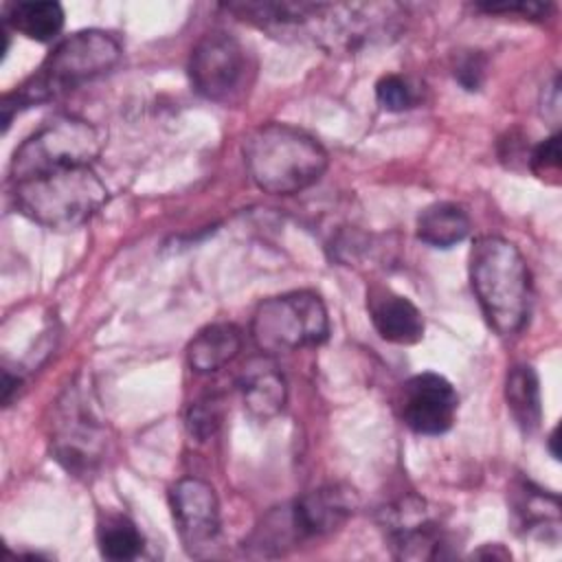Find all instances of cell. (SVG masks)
<instances>
[{
  "label": "cell",
  "mask_w": 562,
  "mask_h": 562,
  "mask_svg": "<svg viewBox=\"0 0 562 562\" xmlns=\"http://www.w3.org/2000/svg\"><path fill=\"white\" fill-rule=\"evenodd\" d=\"M121 57V44L114 35L88 29L61 40L42 66L13 92L2 99V123L9 127L18 110L53 101L101 75Z\"/></svg>",
  "instance_id": "6da1fadb"
},
{
  "label": "cell",
  "mask_w": 562,
  "mask_h": 562,
  "mask_svg": "<svg viewBox=\"0 0 562 562\" xmlns=\"http://www.w3.org/2000/svg\"><path fill=\"white\" fill-rule=\"evenodd\" d=\"M470 283L498 336L522 329L531 305V277L516 244L498 235L479 237L470 250Z\"/></svg>",
  "instance_id": "7a4b0ae2"
},
{
  "label": "cell",
  "mask_w": 562,
  "mask_h": 562,
  "mask_svg": "<svg viewBox=\"0 0 562 562\" xmlns=\"http://www.w3.org/2000/svg\"><path fill=\"white\" fill-rule=\"evenodd\" d=\"M327 162V151L314 136L285 123L259 125L244 138L248 176L272 195H292L312 187Z\"/></svg>",
  "instance_id": "3957f363"
},
{
  "label": "cell",
  "mask_w": 562,
  "mask_h": 562,
  "mask_svg": "<svg viewBox=\"0 0 562 562\" xmlns=\"http://www.w3.org/2000/svg\"><path fill=\"white\" fill-rule=\"evenodd\" d=\"M11 187L15 206L33 222L55 231L81 226L108 200V189L90 165L53 169Z\"/></svg>",
  "instance_id": "277c9868"
},
{
  "label": "cell",
  "mask_w": 562,
  "mask_h": 562,
  "mask_svg": "<svg viewBox=\"0 0 562 562\" xmlns=\"http://www.w3.org/2000/svg\"><path fill=\"white\" fill-rule=\"evenodd\" d=\"M250 334L255 345L266 356L321 345L329 334L325 303L316 292L310 290L270 296L257 305Z\"/></svg>",
  "instance_id": "5b68a950"
},
{
  "label": "cell",
  "mask_w": 562,
  "mask_h": 562,
  "mask_svg": "<svg viewBox=\"0 0 562 562\" xmlns=\"http://www.w3.org/2000/svg\"><path fill=\"white\" fill-rule=\"evenodd\" d=\"M101 154L99 130L70 114H59L35 130L13 154L11 184L64 167H86Z\"/></svg>",
  "instance_id": "8992f818"
},
{
  "label": "cell",
  "mask_w": 562,
  "mask_h": 562,
  "mask_svg": "<svg viewBox=\"0 0 562 562\" xmlns=\"http://www.w3.org/2000/svg\"><path fill=\"white\" fill-rule=\"evenodd\" d=\"M250 59L237 37L224 31L198 40L189 57V79L209 101L235 103L250 83Z\"/></svg>",
  "instance_id": "52a82bcc"
},
{
  "label": "cell",
  "mask_w": 562,
  "mask_h": 562,
  "mask_svg": "<svg viewBox=\"0 0 562 562\" xmlns=\"http://www.w3.org/2000/svg\"><path fill=\"white\" fill-rule=\"evenodd\" d=\"M105 446L103 426L86 406L79 389H68L57 408L53 454L72 474H90L101 461Z\"/></svg>",
  "instance_id": "ba28073f"
},
{
  "label": "cell",
  "mask_w": 562,
  "mask_h": 562,
  "mask_svg": "<svg viewBox=\"0 0 562 562\" xmlns=\"http://www.w3.org/2000/svg\"><path fill=\"white\" fill-rule=\"evenodd\" d=\"M397 4H321L314 20L329 48L353 50L367 42L397 33Z\"/></svg>",
  "instance_id": "9c48e42d"
},
{
  "label": "cell",
  "mask_w": 562,
  "mask_h": 562,
  "mask_svg": "<svg viewBox=\"0 0 562 562\" xmlns=\"http://www.w3.org/2000/svg\"><path fill=\"white\" fill-rule=\"evenodd\" d=\"M173 522L184 549L204 555L220 533V503L215 490L195 476L180 479L169 492Z\"/></svg>",
  "instance_id": "30bf717a"
},
{
  "label": "cell",
  "mask_w": 562,
  "mask_h": 562,
  "mask_svg": "<svg viewBox=\"0 0 562 562\" xmlns=\"http://www.w3.org/2000/svg\"><path fill=\"white\" fill-rule=\"evenodd\" d=\"M457 411L459 395L454 386L439 373H417L402 389V422L419 435H441L450 430Z\"/></svg>",
  "instance_id": "8fae6325"
},
{
  "label": "cell",
  "mask_w": 562,
  "mask_h": 562,
  "mask_svg": "<svg viewBox=\"0 0 562 562\" xmlns=\"http://www.w3.org/2000/svg\"><path fill=\"white\" fill-rule=\"evenodd\" d=\"M384 529L393 555L400 560H437L448 555V536L428 516L424 501L419 498H408L397 507L386 509Z\"/></svg>",
  "instance_id": "7c38bea8"
},
{
  "label": "cell",
  "mask_w": 562,
  "mask_h": 562,
  "mask_svg": "<svg viewBox=\"0 0 562 562\" xmlns=\"http://www.w3.org/2000/svg\"><path fill=\"white\" fill-rule=\"evenodd\" d=\"M358 507V496L347 485H323L288 505V516L299 542L340 529Z\"/></svg>",
  "instance_id": "4fadbf2b"
},
{
  "label": "cell",
  "mask_w": 562,
  "mask_h": 562,
  "mask_svg": "<svg viewBox=\"0 0 562 562\" xmlns=\"http://www.w3.org/2000/svg\"><path fill=\"white\" fill-rule=\"evenodd\" d=\"M367 307L375 331L395 345H415L424 336V316L415 303L384 285L367 292Z\"/></svg>",
  "instance_id": "5bb4252c"
},
{
  "label": "cell",
  "mask_w": 562,
  "mask_h": 562,
  "mask_svg": "<svg viewBox=\"0 0 562 562\" xmlns=\"http://www.w3.org/2000/svg\"><path fill=\"white\" fill-rule=\"evenodd\" d=\"M239 391L246 411L255 419H272L277 417L288 402V382L272 360V356H255L250 358L239 373Z\"/></svg>",
  "instance_id": "9a60e30c"
},
{
  "label": "cell",
  "mask_w": 562,
  "mask_h": 562,
  "mask_svg": "<svg viewBox=\"0 0 562 562\" xmlns=\"http://www.w3.org/2000/svg\"><path fill=\"white\" fill-rule=\"evenodd\" d=\"M241 349V331L233 323H213L189 342L187 358L195 373H213L228 364Z\"/></svg>",
  "instance_id": "2e32d148"
},
{
  "label": "cell",
  "mask_w": 562,
  "mask_h": 562,
  "mask_svg": "<svg viewBox=\"0 0 562 562\" xmlns=\"http://www.w3.org/2000/svg\"><path fill=\"white\" fill-rule=\"evenodd\" d=\"M417 237L435 248H450L470 233V217L461 204L435 202L417 217Z\"/></svg>",
  "instance_id": "e0dca14e"
},
{
  "label": "cell",
  "mask_w": 562,
  "mask_h": 562,
  "mask_svg": "<svg viewBox=\"0 0 562 562\" xmlns=\"http://www.w3.org/2000/svg\"><path fill=\"white\" fill-rule=\"evenodd\" d=\"M505 402L512 417L525 432H531L538 428L542 417V406H540V382L533 367L516 364L509 369L505 380Z\"/></svg>",
  "instance_id": "ac0fdd59"
},
{
  "label": "cell",
  "mask_w": 562,
  "mask_h": 562,
  "mask_svg": "<svg viewBox=\"0 0 562 562\" xmlns=\"http://www.w3.org/2000/svg\"><path fill=\"white\" fill-rule=\"evenodd\" d=\"M4 22L35 42H50L64 26V9L59 2H15L7 9Z\"/></svg>",
  "instance_id": "d6986e66"
},
{
  "label": "cell",
  "mask_w": 562,
  "mask_h": 562,
  "mask_svg": "<svg viewBox=\"0 0 562 562\" xmlns=\"http://www.w3.org/2000/svg\"><path fill=\"white\" fill-rule=\"evenodd\" d=\"M514 516L520 529L525 531H542V529H553L558 531L560 525V503L558 496L542 492L540 487L531 483H520L514 487V498H512Z\"/></svg>",
  "instance_id": "ffe728a7"
},
{
  "label": "cell",
  "mask_w": 562,
  "mask_h": 562,
  "mask_svg": "<svg viewBox=\"0 0 562 562\" xmlns=\"http://www.w3.org/2000/svg\"><path fill=\"white\" fill-rule=\"evenodd\" d=\"M99 551L108 560H134L143 551V533L138 527L123 514H105L97 527Z\"/></svg>",
  "instance_id": "44dd1931"
},
{
  "label": "cell",
  "mask_w": 562,
  "mask_h": 562,
  "mask_svg": "<svg viewBox=\"0 0 562 562\" xmlns=\"http://www.w3.org/2000/svg\"><path fill=\"white\" fill-rule=\"evenodd\" d=\"M222 424V400L215 395H204L195 404H191L187 413V430L189 435L204 443L209 441Z\"/></svg>",
  "instance_id": "7402d4cb"
},
{
  "label": "cell",
  "mask_w": 562,
  "mask_h": 562,
  "mask_svg": "<svg viewBox=\"0 0 562 562\" xmlns=\"http://www.w3.org/2000/svg\"><path fill=\"white\" fill-rule=\"evenodd\" d=\"M375 99L389 112H404L417 103V90L402 75H384L375 83Z\"/></svg>",
  "instance_id": "603a6c76"
},
{
  "label": "cell",
  "mask_w": 562,
  "mask_h": 562,
  "mask_svg": "<svg viewBox=\"0 0 562 562\" xmlns=\"http://www.w3.org/2000/svg\"><path fill=\"white\" fill-rule=\"evenodd\" d=\"M529 167L531 171L542 178H555L560 176V167H562V158H560V134H551L549 138H544L540 145H536L529 154Z\"/></svg>",
  "instance_id": "cb8c5ba5"
},
{
  "label": "cell",
  "mask_w": 562,
  "mask_h": 562,
  "mask_svg": "<svg viewBox=\"0 0 562 562\" xmlns=\"http://www.w3.org/2000/svg\"><path fill=\"white\" fill-rule=\"evenodd\" d=\"M483 75H485V59L481 53H468L459 59L457 68H454V77L459 79V83L465 88V90H479L481 81H483Z\"/></svg>",
  "instance_id": "d4e9b609"
},
{
  "label": "cell",
  "mask_w": 562,
  "mask_h": 562,
  "mask_svg": "<svg viewBox=\"0 0 562 562\" xmlns=\"http://www.w3.org/2000/svg\"><path fill=\"white\" fill-rule=\"evenodd\" d=\"M479 9L487 11V13H522L531 20H542L549 11V4H542V2H518V4H479Z\"/></svg>",
  "instance_id": "484cf974"
},
{
  "label": "cell",
  "mask_w": 562,
  "mask_h": 562,
  "mask_svg": "<svg viewBox=\"0 0 562 562\" xmlns=\"http://www.w3.org/2000/svg\"><path fill=\"white\" fill-rule=\"evenodd\" d=\"M2 380H4V382H2V402H4V404H11L13 393L20 389V378H18V375H11L9 369H4Z\"/></svg>",
  "instance_id": "4316f807"
},
{
  "label": "cell",
  "mask_w": 562,
  "mask_h": 562,
  "mask_svg": "<svg viewBox=\"0 0 562 562\" xmlns=\"http://www.w3.org/2000/svg\"><path fill=\"white\" fill-rule=\"evenodd\" d=\"M555 441H558V428H553V430H551V435H549V446H551V454H553V459H558Z\"/></svg>",
  "instance_id": "83f0119b"
}]
</instances>
